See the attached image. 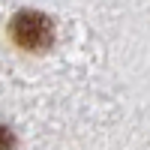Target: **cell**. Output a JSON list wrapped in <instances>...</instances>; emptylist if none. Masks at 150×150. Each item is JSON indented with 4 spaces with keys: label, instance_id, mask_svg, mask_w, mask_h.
I'll return each instance as SVG.
<instances>
[{
    "label": "cell",
    "instance_id": "cell-1",
    "mask_svg": "<svg viewBox=\"0 0 150 150\" xmlns=\"http://www.w3.org/2000/svg\"><path fill=\"white\" fill-rule=\"evenodd\" d=\"M9 36L12 42L27 48V51H45L54 42V21L42 15V12H18L9 24Z\"/></svg>",
    "mask_w": 150,
    "mask_h": 150
},
{
    "label": "cell",
    "instance_id": "cell-2",
    "mask_svg": "<svg viewBox=\"0 0 150 150\" xmlns=\"http://www.w3.org/2000/svg\"><path fill=\"white\" fill-rule=\"evenodd\" d=\"M0 150H15V135L6 126H0Z\"/></svg>",
    "mask_w": 150,
    "mask_h": 150
}]
</instances>
